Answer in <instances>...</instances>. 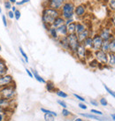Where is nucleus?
Segmentation results:
<instances>
[{
  "label": "nucleus",
  "mask_w": 115,
  "mask_h": 121,
  "mask_svg": "<svg viewBox=\"0 0 115 121\" xmlns=\"http://www.w3.org/2000/svg\"><path fill=\"white\" fill-rule=\"evenodd\" d=\"M98 65H99V63H98L97 61L96 60L95 58H92L91 60L88 62V65L90 66L91 68H97L98 67Z\"/></svg>",
  "instance_id": "cd10ccee"
},
{
  "label": "nucleus",
  "mask_w": 115,
  "mask_h": 121,
  "mask_svg": "<svg viewBox=\"0 0 115 121\" xmlns=\"http://www.w3.org/2000/svg\"><path fill=\"white\" fill-rule=\"evenodd\" d=\"M46 90L48 91V92H51V93H52V92H56V91L58 90L57 88H56V87H55L54 83L52 82V81H46Z\"/></svg>",
  "instance_id": "412c9836"
},
{
  "label": "nucleus",
  "mask_w": 115,
  "mask_h": 121,
  "mask_svg": "<svg viewBox=\"0 0 115 121\" xmlns=\"http://www.w3.org/2000/svg\"><path fill=\"white\" fill-rule=\"evenodd\" d=\"M66 37H67L68 44H69V52L73 55H75V51H76L78 46L80 45L81 43L79 42L77 35L75 34H68Z\"/></svg>",
  "instance_id": "20e7f679"
},
{
  "label": "nucleus",
  "mask_w": 115,
  "mask_h": 121,
  "mask_svg": "<svg viewBox=\"0 0 115 121\" xmlns=\"http://www.w3.org/2000/svg\"><path fill=\"white\" fill-rule=\"evenodd\" d=\"M91 112L92 113H94V114H96V115H103V112L102 111H97V110H91Z\"/></svg>",
  "instance_id": "a18cd8bd"
},
{
  "label": "nucleus",
  "mask_w": 115,
  "mask_h": 121,
  "mask_svg": "<svg viewBox=\"0 0 115 121\" xmlns=\"http://www.w3.org/2000/svg\"><path fill=\"white\" fill-rule=\"evenodd\" d=\"M79 107L81 108V109H82V110H86V109H87V106H86L84 104H82V103H80V104H79Z\"/></svg>",
  "instance_id": "09e8293b"
},
{
  "label": "nucleus",
  "mask_w": 115,
  "mask_h": 121,
  "mask_svg": "<svg viewBox=\"0 0 115 121\" xmlns=\"http://www.w3.org/2000/svg\"><path fill=\"white\" fill-rule=\"evenodd\" d=\"M12 5H13V4H12L8 0H4V8L5 10H7V11L11 10Z\"/></svg>",
  "instance_id": "7c9ffc66"
},
{
  "label": "nucleus",
  "mask_w": 115,
  "mask_h": 121,
  "mask_svg": "<svg viewBox=\"0 0 115 121\" xmlns=\"http://www.w3.org/2000/svg\"><path fill=\"white\" fill-rule=\"evenodd\" d=\"M18 8H17V6H16V5H14V4H13V5H12V7H11V11H13V12H15V11L17 10Z\"/></svg>",
  "instance_id": "8fccbe9b"
},
{
  "label": "nucleus",
  "mask_w": 115,
  "mask_h": 121,
  "mask_svg": "<svg viewBox=\"0 0 115 121\" xmlns=\"http://www.w3.org/2000/svg\"><path fill=\"white\" fill-rule=\"evenodd\" d=\"M113 35H114V37H115V29H113Z\"/></svg>",
  "instance_id": "4d7b16f0"
},
{
  "label": "nucleus",
  "mask_w": 115,
  "mask_h": 121,
  "mask_svg": "<svg viewBox=\"0 0 115 121\" xmlns=\"http://www.w3.org/2000/svg\"><path fill=\"white\" fill-rule=\"evenodd\" d=\"M112 119L115 121V114H112Z\"/></svg>",
  "instance_id": "603ef678"
},
{
  "label": "nucleus",
  "mask_w": 115,
  "mask_h": 121,
  "mask_svg": "<svg viewBox=\"0 0 115 121\" xmlns=\"http://www.w3.org/2000/svg\"><path fill=\"white\" fill-rule=\"evenodd\" d=\"M29 2H30V0H20V1H17L15 3V5L16 6H20V5H23L25 4L29 3Z\"/></svg>",
  "instance_id": "72a5a7b5"
},
{
  "label": "nucleus",
  "mask_w": 115,
  "mask_h": 121,
  "mask_svg": "<svg viewBox=\"0 0 115 121\" xmlns=\"http://www.w3.org/2000/svg\"><path fill=\"white\" fill-rule=\"evenodd\" d=\"M67 0H44L43 3V7H50L55 10H60L62 5Z\"/></svg>",
  "instance_id": "423d86ee"
},
{
  "label": "nucleus",
  "mask_w": 115,
  "mask_h": 121,
  "mask_svg": "<svg viewBox=\"0 0 115 121\" xmlns=\"http://www.w3.org/2000/svg\"><path fill=\"white\" fill-rule=\"evenodd\" d=\"M16 85L15 82L11 85H8L6 87H4L0 88V97L5 99V100H9V101H13L15 96H16Z\"/></svg>",
  "instance_id": "7ed1b4c3"
},
{
  "label": "nucleus",
  "mask_w": 115,
  "mask_h": 121,
  "mask_svg": "<svg viewBox=\"0 0 115 121\" xmlns=\"http://www.w3.org/2000/svg\"><path fill=\"white\" fill-rule=\"evenodd\" d=\"M41 111H43V112H44V113H48V114L53 115L54 117H57V116H58V114L56 113V112H54V111H49V110H46V109H44V108H41Z\"/></svg>",
  "instance_id": "473e14b6"
},
{
  "label": "nucleus",
  "mask_w": 115,
  "mask_h": 121,
  "mask_svg": "<svg viewBox=\"0 0 115 121\" xmlns=\"http://www.w3.org/2000/svg\"><path fill=\"white\" fill-rule=\"evenodd\" d=\"M57 32L59 37H62V36H66L68 35V32H67V28H66V25H62L60 26L59 27H58L57 28Z\"/></svg>",
  "instance_id": "6ab92c4d"
},
{
  "label": "nucleus",
  "mask_w": 115,
  "mask_h": 121,
  "mask_svg": "<svg viewBox=\"0 0 115 121\" xmlns=\"http://www.w3.org/2000/svg\"><path fill=\"white\" fill-rule=\"evenodd\" d=\"M80 115H81V116H82V117H85V118H91V119H96V120H99V121H101V120H103V119H104L103 118H100V117H98V116H96V115H92V114L80 113Z\"/></svg>",
  "instance_id": "393cba45"
},
{
  "label": "nucleus",
  "mask_w": 115,
  "mask_h": 121,
  "mask_svg": "<svg viewBox=\"0 0 115 121\" xmlns=\"http://www.w3.org/2000/svg\"><path fill=\"white\" fill-rule=\"evenodd\" d=\"M26 72H27V75L29 76L30 78H34V76H33V73H32V72H31V70H29V69H27V68H26Z\"/></svg>",
  "instance_id": "49530a36"
},
{
  "label": "nucleus",
  "mask_w": 115,
  "mask_h": 121,
  "mask_svg": "<svg viewBox=\"0 0 115 121\" xmlns=\"http://www.w3.org/2000/svg\"><path fill=\"white\" fill-rule=\"evenodd\" d=\"M73 21H75V18H71V19H66L65 20V25H68V24L72 23Z\"/></svg>",
  "instance_id": "37998d69"
},
{
  "label": "nucleus",
  "mask_w": 115,
  "mask_h": 121,
  "mask_svg": "<svg viewBox=\"0 0 115 121\" xmlns=\"http://www.w3.org/2000/svg\"><path fill=\"white\" fill-rule=\"evenodd\" d=\"M109 52L115 54V38L110 41V45H109Z\"/></svg>",
  "instance_id": "a878e982"
},
{
  "label": "nucleus",
  "mask_w": 115,
  "mask_h": 121,
  "mask_svg": "<svg viewBox=\"0 0 115 121\" xmlns=\"http://www.w3.org/2000/svg\"><path fill=\"white\" fill-rule=\"evenodd\" d=\"M2 21H3L4 27H8V22H7L6 16H5L4 14H2Z\"/></svg>",
  "instance_id": "e433bc0d"
},
{
  "label": "nucleus",
  "mask_w": 115,
  "mask_h": 121,
  "mask_svg": "<svg viewBox=\"0 0 115 121\" xmlns=\"http://www.w3.org/2000/svg\"><path fill=\"white\" fill-rule=\"evenodd\" d=\"M62 115H63L64 117H68V116L71 115V112L68 111L67 109H63V110H62Z\"/></svg>",
  "instance_id": "58836bf2"
},
{
  "label": "nucleus",
  "mask_w": 115,
  "mask_h": 121,
  "mask_svg": "<svg viewBox=\"0 0 115 121\" xmlns=\"http://www.w3.org/2000/svg\"><path fill=\"white\" fill-rule=\"evenodd\" d=\"M57 43H58V45L64 50V51H69V44H68L67 37L66 36L59 37V38L58 39Z\"/></svg>",
  "instance_id": "f8f14e48"
},
{
  "label": "nucleus",
  "mask_w": 115,
  "mask_h": 121,
  "mask_svg": "<svg viewBox=\"0 0 115 121\" xmlns=\"http://www.w3.org/2000/svg\"><path fill=\"white\" fill-rule=\"evenodd\" d=\"M87 50H91L92 49V35L88 36L82 43H81Z\"/></svg>",
  "instance_id": "aec40b11"
},
{
  "label": "nucleus",
  "mask_w": 115,
  "mask_h": 121,
  "mask_svg": "<svg viewBox=\"0 0 115 121\" xmlns=\"http://www.w3.org/2000/svg\"><path fill=\"white\" fill-rule=\"evenodd\" d=\"M97 34L100 35L103 41H111L112 39L115 38L113 35V29L112 30V28L108 27H104L100 28Z\"/></svg>",
  "instance_id": "39448f33"
},
{
  "label": "nucleus",
  "mask_w": 115,
  "mask_h": 121,
  "mask_svg": "<svg viewBox=\"0 0 115 121\" xmlns=\"http://www.w3.org/2000/svg\"><path fill=\"white\" fill-rule=\"evenodd\" d=\"M109 45H110V41H103V43L101 46L102 51H104L105 53H108L109 52Z\"/></svg>",
  "instance_id": "b1692460"
},
{
  "label": "nucleus",
  "mask_w": 115,
  "mask_h": 121,
  "mask_svg": "<svg viewBox=\"0 0 115 121\" xmlns=\"http://www.w3.org/2000/svg\"><path fill=\"white\" fill-rule=\"evenodd\" d=\"M99 103H100L103 106H107V104H108V103H107V101H106V99H105V98H104V97L100 99Z\"/></svg>",
  "instance_id": "79ce46f5"
},
{
  "label": "nucleus",
  "mask_w": 115,
  "mask_h": 121,
  "mask_svg": "<svg viewBox=\"0 0 115 121\" xmlns=\"http://www.w3.org/2000/svg\"><path fill=\"white\" fill-rule=\"evenodd\" d=\"M108 7L112 12L115 13V0H108Z\"/></svg>",
  "instance_id": "c85d7f7f"
},
{
  "label": "nucleus",
  "mask_w": 115,
  "mask_h": 121,
  "mask_svg": "<svg viewBox=\"0 0 115 121\" xmlns=\"http://www.w3.org/2000/svg\"><path fill=\"white\" fill-rule=\"evenodd\" d=\"M44 119H45V121H54V116L51 114L45 113L44 114Z\"/></svg>",
  "instance_id": "2f4dec72"
},
{
  "label": "nucleus",
  "mask_w": 115,
  "mask_h": 121,
  "mask_svg": "<svg viewBox=\"0 0 115 121\" xmlns=\"http://www.w3.org/2000/svg\"><path fill=\"white\" fill-rule=\"evenodd\" d=\"M65 19L63 17H61V16H58V17H57L56 19L54 20V21H53V23L51 24V26L53 27H55V28H58V27H59L60 26H62V25H64L65 24Z\"/></svg>",
  "instance_id": "a211bd4d"
},
{
  "label": "nucleus",
  "mask_w": 115,
  "mask_h": 121,
  "mask_svg": "<svg viewBox=\"0 0 115 121\" xmlns=\"http://www.w3.org/2000/svg\"><path fill=\"white\" fill-rule=\"evenodd\" d=\"M7 72H8V67H7L6 63L2 57H0V76L6 74Z\"/></svg>",
  "instance_id": "f3484780"
},
{
  "label": "nucleus",
  "mask_w": 115,
  "mask_h": 121,
  "mask_svg": "<svg viewBox=\"0 0 115 121\" xmlns=\"http://www.w3.org/2000/svg\"><path fill=\"white\" fill-rule=\"evenodd\" d=\"M74 96H75V98H77L78 100H80V101H81V102H85V99L82 96H81V95H77V94H74Z\"/></svg>",
  "instance_id": "c03bdc74"
},
{
  "label": "nucleus",
  "mask_w": 115,
  "mask_h": 121,
  "mask_svg": "<svg viewBox=\"0 0 115 121\" xmlns=\"http://www.w3.org/2000/svg\"><path fill=\"white\" fill-rule=\"evenodd\" d=\"M14 83L13 78L11 74H4L3 76H0V88L4 87H6L8 85Z\"/></svg>",
  "instance_id": "9b49d317"
},
{
  "label": "nucleus",
  "mask_w": 115,
  "mask_h": 121,
  "mask_svg": "<svg viewBox=\"0 0 115 121\" xmlns=\"http://www.w3.org/2000/svg\"><path fill=\"white\" fill-rule=\"evenodd\" d=\"M75 56L77 57L81 62L86 63V60H87V49H86L81 43H80V45L78 46L77 50L75 51Z\"/></svg>",
  "instance_id": "6e6552de"
},
{
  "label": "nucleus",
  "mask_w": 115,
  "mask_h": 121,
  "mask_svg": "<svg viewBox=\"0 0 115 121\" xmlns=\"http://www.w3.org/2000/svg\"><path fill=\"white\" fill-rule=\"evenodd\" d=\"M90 104H91L92 105H94V106H98V102L94 100V99H91V100H90Z\"/></svg>",
  "instance_id": "de8ad7c7"
},
{
  "label": "nucleus",
  "mask_w": 115,
  "mask_h": 121,
  "mask_svg": "<svg viewBox=\"0 0 115 121\" xmlns=\"http://www.w3.org/2000/svg\"><path fill=\"white\" fill-rule=\"evenodd\" d=\"M103 85H104V87L105 88V90L107 91V92H108L109 94H110L111 95H112V97H114V98H115V92H114V91H112V89H110V88H109V87H107V86H106L105 84H103Z\"/></svg>",
  "instance_id": "c9c22d12"
},
{
  "label": "nucleus",
  "mask_w": 115,
  "mask_h": 121,
  "mask_svg": "<svg viewBox=\"0 0 115 121\" xmlns=\"http://www.w3.org/2000/svg\"><path fill=\"white\" fill-rule=\"evenodd\" d=\"M0 13H2V7H1V4H0Z\"/></svg>",
  "instance_id": "5fc2aeb1"
},
{
  "label": "nucleus",
  "mask_w": 115,
  "mask_h": 121,
  "mask_svg": "<svg viewBox=\"0 0 115 121\" xmlns=\"http://www.w3.org/2000/svg\"><path fill=\"white\" fill-rule=\"evenodd\" d=\"M8 1H9L12 4H15V3L17 2V0H8Z\"/></svg>",
  "instance_id": "3c124183"
},
{
  "label": "nucleus",
  "mask_w": 115,
  "mask_h": 121,
  "mask_svg": "<svg viewBox=\"0 0 115 121\" xmlns=\"http://www.w3.org/2000/svg\"><path fill=\"white\" fill-rule=\"evenodd\" d=\"M88 7L85 4H76L75 8V17L76 19H83L87 14Z\"/></svg>",
  "instance_id": "0eeeda50"
},
{
  "label": "nucleus",
  "mask_w": 115,
  "mask_h": 121,
  "mask_svg": "<svg viewBox=\"0 0 115 121\" xmlns=\"http://www.w3.org/2000/svg\"><path fill=\"white\" fill-rule=\"evenodd\" d=\"M88 28V26L86 25L83 21H76V26H75V35H78L83 32V31Z\"/></svg>",
  "instance_id": "4468645a"
},
{
  "label": "nucleus",
  "mask_w": 115,
  "mask_h": 121,
  "mask_svg": "<svg viewBox=\"0 0 115 121\" xmlns=\"http://www.w3.org/2000/svg\"><path fill=\"white\" fill-rule=\"evenodd\" d=\"M106 65H108L109 67H113L115 66V54L112 52L107 53V63Z\"/></svg>",
  "instance_id": "dca6fc26"
},
{
  "label": "nucleus",
  "mask_w": 115,
  "mask_h": 121,
  "mask_svg": "<svg viewBox=\"0 0 115 121\" xmlns=\"http://www.w3.org/2000/svg\"><path fill=\"white\" fill-rule=\"evenodd\" d=\"M2 51V46H1V44H0V51Z\"/></svg>",
  "instance_id": "6e6d98bb"
},
{
  "label": "nucleus",
  "mask_w": 115,
  "mask_h": 121,
  "mask_svg": "<svg viewBox=\"0 0 115 121\" xmlns=\"http://www.w3.org/2000/svg\"><path fill=\"white\" fill-rule=\"evenodd\" d=\"M75 26H76V20L73 21L72 23L66 25L68 34H75Z\"/></svg>",
  "instance_id": "5701e85b"
},
{
  "label": "nucleus",
  "mask_w": 115,
  "mask_h": 121,
  "mask_svg": "<svg viewBox=\"0 0 115 121\" xmlns=\"http://www.w3.org/2000/svg\"><path fill=\"white\" fill-rule=\"evenodd\" d=\"M76 35H77V38H78V40H79V42H80V43H82V42H83V41H84L88 36L92 35L91 28L88 27V28H86L83 32H81V33Z\"/></svg>",
  "instance_id": "ddd939ff"
},
{
  "label": "nucleus",
  "mask_w": 115,
  "mask_h": 121,
  "mask_svg": "<svg viewBox=\"0 0 115 121\" xmlns=\"http://www.w3.org/2000/svg\"><path fill=\"white\" fill-rule=\"evenodd\" d=\"M31 72H32V73H33V76H34V78L37 81H39L40 83H46V81L44 80V78L42 77V76H40L39 75V73H37V71H35V70H31Z\"/></svg>",
  "instance_id": "4be33fe9"
},
{
  "label": "nucleus",
  "mask_w": 115,
  "mask_h": 121,
  "mask_svg": "<svg viewBox=\"0 0 115 121\" xmlns=\"http://www.w3.org/2000/svg\"><path fill=\"white\" fill-rule=\"evenodd\" d=\"M58 104H59L60 106H62L64 109H66V108H67V105H66V102L61 101V100H58Z\"/></svg>",
  "instance_id": "ea45409f"
},
{
  "label": "nucleus",
  "mask_w": 115,
  "mask_h": 121,
  "mask_svg": "<svg viewBox=\"0 0 115 121\" xmlns=\"http://www.w3.org/2000/svg\"><path fill=\"white\" fill-rule=\"evenodd\" d=\"M93 57L99 64L106 65L107 63V53H105L101 50H98L97 51H93Z\"/></svg>",
  "instance_id": "1a4fd4ad"
},
{
  "label": "nucleus",
  "mask_w": 115,
  "mask_h": 121,
  "mask_svg": "<svg viewBox=\"0 0 115 121\" xmlns=\"http://www.w3.org/2000/svg\"><path fill=\"white\" fill-rule=\"evenodd\" d=\"M110 23L112 25V27H113V29H115V15L110 18Z\"/></svg>",
  "instance_id": "a19ab883"
},
{
  "label": "nucleus",
  "mask_w": 115,
  "mask_h": 121,
  "mask_svg": "<svg viewBox=\"0 0 115 121\" xmlns=\"http://www.w3.org/2000/svg\"><path fill=\"white\" fill-rule=\"evenodd\" d=\"M47 33H48V35H49V36L51 37L52 40L56 41V42H57L58 39L59 38V35H58V32H57V28L53 27L52 26H51V27L48 28Z\"/></svg>",
  "instance_id": "2eb2a0df"
},
{
  "label": "nucleus",
  "mask_w": 115,
  "mask_h": 121,
  "mask_svg": "<svg viewBox=\"0 0 115 121\" xmlns=\"http://www.w3.org/2000/svg\"><path fill=\"white\" fill-rule=\"evenodd\" d=\"M75 121H83V120H82L81 118H76V119H75Z\"/></svg>",
  "instance_id": "864d4df0"
},
{
  "label": "nucleus",
  "mask_w": 115,
  "mask_h": 121,
  "mask_svg": "<svg viewBox=\"0 0 115 121\" xmlns=\"http://www.w3.org/2000/svg\"><path fill=\"white\" fill-rule=\"evenodd\" d=\"M7 17H8V19H10V20H13V19H14V13L13 12V11H7Z\"/></svg>",
  "instance_id": "4c0bfd02"
},
{
  "label": "nucleus",
  "mask_w": 115,
  "mask_h": 121,
  "mask_svg": "<svg viewBox=\"0 0 115 121\" xmlns=\"http://www.w3.org/2000/svg\"><path fill=\"white\" fill-rule=\"evenodd\" d=\"M19 51H20V54H21L22 57L24 58V61H25L26 63H28V57H27V53L23 51V49H22L21 47H19Z\"/></svg>",
  "instance_id": "bb28decb"
},
{
  "label": "nucleus",
  "mask_w": 115,
  "mask_h": 121,
  "mask_svg": "<svg viewBox=\"0 0 115 121\" xmlns=\"http://www.w3.org/2000/svg\"><path fill=\"white\" fill-rule=\"evenodd\" d=\"M75 5L76 4H75L74 0H67L66 2H65V4L62 5V7L59 10L61 17H63L65 20L75 18Z\"/></svg>",
  "instance_id": "f03ea898"
},
{
  "label": "nucleus",
  "mask_w": 115,
  "mask_h": 121,
  "mask_svg": "<svg viewBox=\"0 0 115 121\" xmlns=\"http://www.w3.org/2000/svg\"><path fill=\"white\" fill-rule=\"evenodd\" d=\"M58 16H60V13L58 10H55L50 7H43V10L41 13L42 24L51 26L54 20Z\"/></svg>",
  "instance_id": "f257e3e1"
},
{
  "label": "nucleus",
  "mask_w": 115,
  "mask_h": 121,
  "mask_svg": "<svg viewBox=\"0 0 115 121\" xmlns=\"http://www.w3.org/2000/svg\"><path fill=\"white\" fill-rule=\"evenodd\" d=\"M56 94H57L58 96H59V97H62V98H66L68 97V95L64 92V91L62 90H57L56 91Z\"/></svg>",
  "instance_id": "c756f323"
},
{
  "label": "nucleus",
  "mask_w": 115,
  "mask_h": 121,
  "mask_svg": "<svg viewBox=\"0 0 115 121\" xmlns=\"http://www.w3.org/2000/svg\"><path fill=\"white\" fill-rule=\"evenodd\" d=\"M20 17H21V13H20V11L19 9H17L14 12V19L16 20H19L20 19Z\"/></svg>",
  "instance_id": "f704fd0d"
},
{
  "label": "nucleus",
  "mask_w": 115,
  "mask_h": 121,
  "mask_svg": "<svg viewBox=\"0 0 115 121\" xmlns=\"http://www.w3.org/2000/svg\"><path fill=\"white\" fill-rule=\"evenodd\" d=\"M102 43H103V39L97 33H96L92 35V51H97L98 50H100Z\"/></svg>",
  "instance_id": "9d476101"
}]
</instances>
